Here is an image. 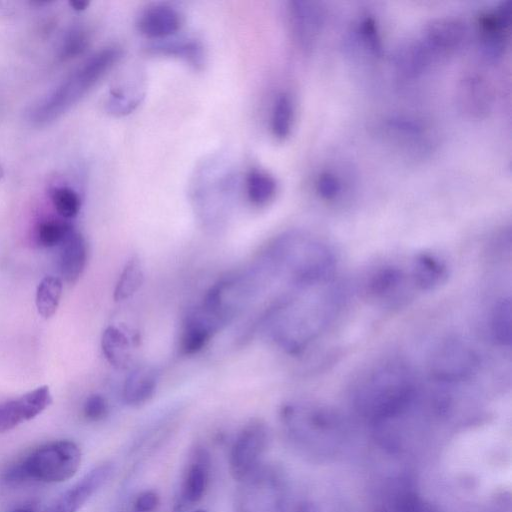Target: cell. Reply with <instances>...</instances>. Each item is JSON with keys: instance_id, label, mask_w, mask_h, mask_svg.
Instances as JSON below:
<instances>
[{"instance_id": "25", "label": "cell", "mask_w": 512, "mask_h": 512, "mask_svg": "<svg viewBox=\"0 0 512 512\" xmlns=\"http://www.w3.org/2000/svg\"><path fill=\"white\" fill-rule=\"evenodd\" d=\"M386 131L397 142L413 147L428 141L425 125L415 118L395 117L386 122Z\"/></svg>"}, {"instance_id": "33", "label": "cell", "mask_w": 512, "mask_h": 512, "mask_svg": "<svg viewBox=\"0 0 512 512\" xmlns=\"http://www.w3.org/2000/svg\"><path fill=\"white\" fill-rule=\"evenodd\" d=\"M384 512H436L434 508L409 485L404 484L392 496L388 510Z\"/></svg>"}, {"instance_id": "37", "label": "cell", "mask_w": 512, "mask_h": 512, "mask_svg": "<svg viewBox=\"0 0 512 512\" xmlns=\"http://www.w3.org/2000/svg\"><path fill=\"white\" fill-rule=\"evenodd\" d=\"M109 412L108 402L100 394L88 396L83 404L84 417L92 422H98L105 419Z\"/></svg>"}, {"instance_id": "7", "label": "cell", "mask_w": 512, "mask_h": 512, "mask_svg": "<svg viewBox=\"0 0 512 512\" xmlns=\"http://www.w3.org/2000/svg\"><path fill=\"white\" fill-rule=\"evenodd\" d=\"M286 501L284 471L274 464H262L240 481L235 512H284Z\"/></svg>"}, {"instance_id": "22", "label": "cell", "mask_w": 512, "mask_h": 512, "mask_svg": "<svg viewBox=\"0 0 512 512\" xmlns=\"http://www.w3.org/2000/svg\"><path fill=\"white\" fill-rule=\"evenodd\" d=\"M447 276V265L434 254L420 253L412 262L410 279L421 290L438 287L445 282Z\"/></svg>"}, {"instance_id": "44", "label": "cell", "mask_w": 512, "mask_h": 512, "mask_svg": "<svg viewBox=\"0 0 512 512\" xmlns=\"http://www.w3.org/2000/svg\"><path fill=\"white\" fill-rule=\"evenodd\" d=\"M129 512H138V511L131 508V510Z\"/></svg>"}, {"instance_id": "27", "label": "cell", "mask_w": 512, "mask_h": 512, "mask_svg": "<svg viewBox=\"0 0 512 512\" xmlns=\"http://www.w3.org/2000/svg\"><path fill=\"white\" fill-rule=\"evenodd\" d=\"M294 102L290 94L282 92L277 95L271 114V130L273 135L279 139H286L294 123Z\"/></svg>"}, {"instance_id": "15", "label": "cell", "mask_w": 512, "mask_h": 512, "mask_svg": "<svg viewBox=\"0 0 512 512\" xmlns=\"http://www.w3.org/2000/svg\"><path fill=\"white\" fill-rule=\"evenodd\" d=\"M437 59L456 52L466 38V27L453 17H441L429 22L419 36Z\"/></svg>"}, {"instance_id": "21", "label": "cell", "mask_w": 512, "mask_h": 512, "mask_svg": "<svg viewBox=\"0 0 512 512\" xmlns=\"http://www.w3.org/2000/svg\"><path fill=\"white\" fill-rule=\"evenodd\" d=\"M157 370L148 365L134 369L125 379L123 401L129 406H140L150 400L158 383Z\"/></svg>"}, {"instance_id": "39", "label": "cell", "mask_w": 512, "mask_h": 512, "mask_svg": "<svg viewBox=\"0 0 512 512\" xmlns=\"http://www.w3.org/2000/svg\"><path fill=\"white\" fill-rule=\"evenodd\" d=\"M294 512H320L318 507L311 502H304L298 505Z\"/></svg>"}, {"instance_id": "1", "label": "cell", "mask_w": 512, "mask_h": 512, "mask_svg": "<svg viewBox=\"0 0 512 512\" xmlns=\"http://www.w3.org/2000/svg\"><path fill=\"white\" fill-rule=\"evenodd\" d=\"M279 300L265 315L268 336L288 353H299L317 339L339 313L344 293L331 279Z\"/></svg>"}, {"instance_id": "26", "label": "cell", "mask_w": 512, "mask_h": 512, "mask_svg": "<svg viewBox=\"0 0 512 512\" xmlns=\"http://www.w3.org/2000/svg\"><path fill=\"white\" fill-rule=\"evenodd\" d=\"M62 290L63 281L59 277L49 275L40 281L36 290L35 304L41 317L49 319L55 314L60 303Z\"/></svg>"}, {"instance_id": "14", "label": "cell", "mask_w": 512, "mask_h": 512, "mask_svg": "<svg viewBox=\"0 0 512 512\" xmlns=\"http://www.w3.org/2000/svg\"><path fill=\"white\" fill-rule=\"evenodd\" d=\"M113 465L101 463L41 512H77L110 478Z\"/></svg>"}, {"instance_id": "13", "label": "cell", "mask_w": 512, "mask_h": 512, "mask_svg": "<svg viewBox=\"0 0 512 512\" xmlns=\"http://www.w3.org/2000/svg\"><path fill=\"white\" fill-rule=\"evenodd\" d=\"M51 403L52 395L46 385L0 403V433L8 432L23 422L35 418Z\"/></svg>"}, {"instance_id": "31", "label": "cell", "mask_w": 512, "mask_h": 512, "mask_svg": "<svg viewBox=\"0 0 512 512\" xmlns=\"http://www.w3.org/2000/svg\"><path fill=\"white\" fill-rule=\"evenodd\" d=\"M356 39L360 45L373 57L383 53V41L376 19L370 14L362 15L355 27Z\"/></svg>"}, {"instance_id": "28", "label": "cell", "mask_w": 512, "mask_h": 512, "mask_svg": "<svg viewBox=\"0 0 512 512\" xmlns=\"http://www.w3.org/2000/svg\"><path fill=\"white\" fill-rule=\"evenodd\" d=\"M144 281V271L140 259L133 256L123 268L114 289V299L123 301L132 297Z\"/></svg>"}, {"instance_id": "38", "label": "cell", "mask_w": 512, "mask_h": 512, "mask_svg": "<svg viewBox=\"0 0 512 512\" xmlns=\"http://www.w3.org/2000/svg\"><path fill=\"white\" fill-rule=\"evenodd\" d=\"M132 504V509L138 512H154L159 505V496L155 491L146 490L139 493Z\"/></svg>"}, {"instance_id": "43", "label": "cell", "mask_w": 512, "mask_h": 512, "mask_svg": "<svg viewBox=\"0 0 512 512\" xmlns=\"http://www.w3.org/2000/svg\"><path fill=\"white\" fill-rule=\"evenodd\" d=\"M194 512H208V511H206V510H202V509H199V510H196V511H194Z\"/></svg>"}, {"instance_id": "12", "label": "cell", "mask_w": 512, "mask_h": 512, "mask_svg": "<svg viewBox=\"0 0 512 512\" xmlns=\"http://www.w3.org/2000/svg\"><path fill=\"white\" fill-rule=\"evenodd\" d=\"M289 26L296 45L304 52L316 45L325 23L321 3L315 1H291L288 6Z\"/></svg>"}, {"instance_id": "17", "label": "cell", "mask_w": 512, "mask_h": 512, "mask_svg": "<svg viewBox=\"0 0 512 512\" xmlns=\"http://www.w3.org/2000/svg\"><path fill=\"white\" fill-rule=\"evenodd\" d=\"M438 59L418 37L402 45L394 56V67L400 77L415 79L423 75Z\"/></svg>"}, {"instance_id": "36", "label": "cell", "mask_w": 512, "mask_h": 512, "mask_svg": "<svg viewBox=\"0 0 512 512\" xmlns=\"http://www.w3.org/2000/svg\"><path fill=\"white\" fill-rule=\"evenodd\" d=\"M50 199L56 212L65 220L76 217L81 209V198L72 188L55 186L51 188Z\"/></svg>"}, {"instance_id": "40", "label": "cell", "mask_w": 512, "mask_h": 512, "mask_svg": "<svg viewBox=\"0 0 512 512\" xmlns=\"http://www.w3.org/2000/svg\"><path fill=\"white\" fill-rule=\"evenodd\" d=\"M69 5L75 10V11H83L89 6L88 1H81V0H74L69 1Z\"/></svg>"}, {"instance_id": "32", "label": "cell", "mask_w": 512, "mask_h": 512, "mask_svg": "<svg viewBox=\"0 0 512 512\" xmlns=\"http://www.w3.org/2000/svg\"><path fill=\"white\" fill-rule=\"evenodd\" d=\"M275 179L266 172L252 170L246 178V189L249 200L257 206L267 204L276 192Z\"/></svg>"}, {"instance_id": "8", "label": "cell", "mask_w": 512, "mask_h": 512, "mask_svg": "<svg viewBox=\"0 0 512 512\" xmlns=\"http://www.w3.org/2000/svg\"><path fill=\"white\" fill-rule=\"evenodd\" d=\"M479 366L474 349L457 338H448L434 350L430 361L432 378L441 384H458L469 380Z\"/></svg>"}, {"instance_id": "20", "label": "cell", "mask_w": 512, "mask_h": 512, "mask_svg": "<svg viewBox=\"0 0 512 512\" xmlns=\"http://www.w3.org/2000/svg\"><path fill=\"white\" fill-rule=\"evenodd\" d=\"M407 275L397 267L387 265L377 269L369 278L367 291L369 295L388 304L398 303L403 297ZM401 301V300H400Z\"/></svg>"}, {"instance_id": "3", "label": "cell", "mask_w": 512, "mask_h": 512, "mask_svg": "<svg viewBox=\"0 0 512 512\" xmlns=\"http://www.w3.org/2000/svg\"><path fill=\"white\" fill-rule=\"evenodd\" d=\"M273 274L285 273L294 287L334 278L336 257L322 240L302 232L285 233L275 240L264 257Z\"/></svg>"}, {"instance_id": "18", "label": "cell", "mask_w": 512, "mask_h": 512, "mask_svg": "<svg viewBox=\"0 0 512 512\" xmlns=\"http://www.w3.org/2000/svg\"><path fill=\"white\" fill-rule=\"evenodd\" d=\"M180 13L172 6L153 5L144 10L137 21L138 30L151 39H163L176 33L181 27Z\"/></svg>"}, {"instance_id": "29", "label": "cell", "mask_w": 512, "mask_h": 512, "mask_svg": "<svg viewBox=\"0 0 512 512\" xmlns=\"http://www.w3.org/2000/svg\"><path fill=\"white\" fill-rule=\"evenodd\" d=\"M511 300L505 298L500 300L494 307L491 320L490 331L493 340L496 344L509 347L512 341V327H511Z\"/></svg>"}, {"instance_id": "2", "label": "cell", "mask_w": 512, "mask_h": 512, "mask_svg": "<svg viewBox=\"0 0 512 512\" xmlns=\"http://www.w3.org/2000/svg\"><path fill=\"white\" fill-rule=\"evenodd\" d=\"M419 398V388L410 369L402 362L387 361L360 379L352 401L364 419L382 427L409 414Z\"/></svg>"}, {"instance_id": "41", "label": "cell", "mask_w": 512, "mask_h": 512, "mask_svg": "<svg viewBox=\"0 0 512 512\" xmlns=\"http://www.w3.org/2000/svg\"><path fill=\"white\" fill-rule=\"evenodd\" d=\"M11 512H34V511L29 510V509H17V510L11 511Z\"/></svg>"}, {"instance_id": "5", "label": "cell", "mask_w": 512, "mask_h": 512, "mask_svg": "<svg viewBox=\"0 0 512 512\" xmlns=\"http://www.w3.org/2000/svg\"><path fill=\"white\" fill-rule=\"evenodd\" d=\"M118 47H106L89 57L29 112L36 126H46L76 105L97 82L120 60Z\"/></svg>"}, {"instance_id": "10", "label": "cell", "mask_w": 512, "mask_h": 512, "mask_svg": "<svg viewBox=\"0 0 512 512\" xmlns=\"http://www.w3.org/2000/svg\"><path fill=\"white\" fill-rule=\"evenodd\" d=\"M511 21L510 1H502L479 15L477 20L478 46L481 55L487 61L496 62L505 54Z\"/></svg>"}, {"instance_id": "24", "label": "cell", "mask_w": 512, "mask_h": 512, "mask_svg": "<svg viewBox=\"0 0 512 512\" xmlns=\"http://www.w3.org/2000/svg\"><path fill=\"white\" fill-rule=\"evenodd\" d=\"M102 352L107 361L117 369H127L132 362V342L116 326H108L101 338Z\"/></svg>"}, {"instance_id": "42", "label": "cell", "mask_w": 512, "mask_h": 512, "mask_svg": "<svg viewBox=\"0 0 512 512\" xmlns=\"http://www.w3.org/2000/svg\"><path fill=\"white\" fill-rule=\"evenodd\" d=\"M3 176H4V169L0 164V180L3 178Z\"/></svg>"}, {"instance_id": "6", "label": "cell", "mask_w": 512, "mask_h": 512, "mask_svg": "<svg viewBox=\"0 0 512 512\" xmlns=\"http://www.w3.org/2000/svg\"><path fill=\"white\" fill-rule=\"evenodd\" d=\"M81 458V449L74 441L49 442L7 468L3 473V479L9 483L27 480L60 483L76 474Z\"/></svg>"}, {"instance_id": "35", "label": "cell", "mask_w": 512, "mask_h": 512, "mask_svg": "<svg viewBox=\"0 0 512 512\" xmlns=\"http://www.w3.org/2000/svg\"><path fill=\"white\" fill-rule=\"evenodd\" d=\"M90 42V34L83 26H74L64 35L59 49L60 61H68L83 54Z\"/></svg>"}, {"instance_id": "11", "label": "cell", "mask_w": 512, "mask_h": 512, "mask_svg": "<svg viewBox=\"0 0 512 512\" xmlns=\"http://www.w3.org/2000/svg\"><path fill=\"white\" fill-rule=\"evenodd\" d=\"M211 473L208 450L197 445L190 454L175 503L176 512H184L198 503L207 490Z\"/></svg>"}, {"instance_id": "30", "label": "cell", "mask_w": 512, "mask_h": 512, "mask_svg": "<svg viewBox=\"0 0 512 512\" xmlns=\"http://www.w3.org/2000/svg\"><path fill=\"white\" fill-rule=\"evenodd\" d=\"M74 229L65 219H45L35 228V241L45 248L60 246Z\"/></svg>"}, {"instance_id": "4", "label": "cell", "mask_w": 512, "mask_h": 512, "mask_svg": "<svg viewBox=\"0 0 512 512\" xmlns=\"http://www.w3.org/2000/svg\"><path fill=\"white\" fill-rule=\"evenodd\" d=\"M280 422L291 445L310 458L334 453L344 438L346 428L342 415L335 409L309 402L283 405Z\"/></svg>"}, {"instance_id": "23", "label": "cell", "mask_w": 512, "mask_h": 512, "mask_svg": "<svg viewBox=\"0 0 512 512\" xmlns=\"http://www.w3.org/2000/svg\"><path fill=\"white\" fill-rule=\"evenodd\" d=\"M146 50L153 55L181 58L196 69H201L205 62L204 47L195 39L160 41L149 45Z\"/></svg>"}, {"instance_id": "9", "label": "cell", "mask_w": 512, "mask_h": 512, "mask_svg": "<svg viewBox=\"0 0 512 512\" xmlns=\"http://www.w3.org/2000/svg\"><path fill=\"white\" fill-rule=\"evenodd\" d=\"M269 442L270 430L264 421L253 419L242 427L229 454V470L235 480L242 481L262 465Z\"/></svg>"}, {"instance_id": "16", "label": "cell", "mask_w": 512, "mask_h": 512, "mask_svg": "<svg viewBox=\"0 0 512 512\" xmlns=\"http://www.w3.org/2000/svg\"><path fill=\"white\" fill-rule=\"evenodd\" d=\"M87 259V242L74 229L59 246L58 267L61 278L70 285L75 284L85 270Z\"/></svg>"}, {"instance_id": "34", "label": "cell", "mask_w": 512, "mask_h": 512, "mask_svg": "<svg viewBox=\"0 0 512 512\" xmlns=\"http://www.w3.org/2000/svg\"><path fill=\"white\" fill-rule=\"evenodd\" d=\"M314 188L320 199L326 202H335L346 188L342 174L332 168L323 169L317 175Z\"/></svg>"}, {"instance_id": "19", "label": "cell", "mask_w": 512, "mask_h": 512, "mask_svg": "<svg viewBox=\"0 0 512 512\" xmlns=\"http://www.w3.org/2000/svg\"><path fill=\"white\" fill-rule=\"evenodd\" d=\"M458 102L470 116L486 115L492 105V92L486 79L477 74L465 76L459 85Z\"/></svg>"}]
</instances>
